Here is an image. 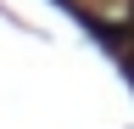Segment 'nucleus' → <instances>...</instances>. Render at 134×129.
I'll list each match as a JSON object with an SVG mask.
<instances>
[{
    "label": "nucleus",
    "instance_id": "nucleus-1",
    "mask_svg": "<svg viewBox=\"0 0 134 129\" xmlns=\"http://www.w3.org/2000/svg\"><path fill=\"white\" fill-rule=\"evenodd\" d=\"M123 68H129V73H134V45H123Z\"/></svg>",
    "mask_w": 134,
    "mask_h": 129
}]
</instances>
